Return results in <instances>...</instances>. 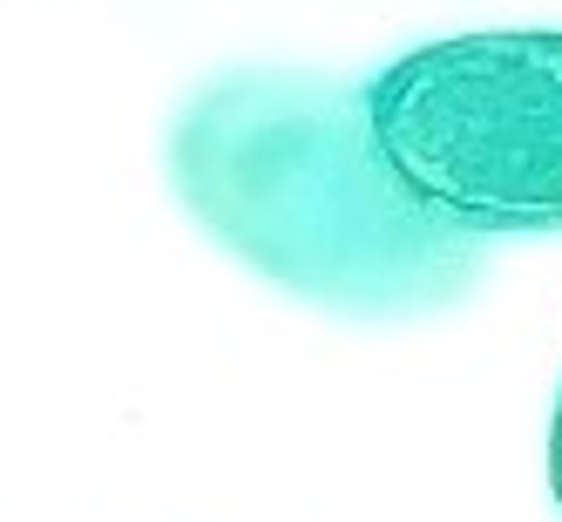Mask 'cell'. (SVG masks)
<instances>
[{
	"label": "cell",
	"instance_id": "2",
	"mask_svg": "<svg viewBox=\"0 0 562 522\" xmlns=\"http://www.w3.org/2000/svg\"><path fill=\"white\" fill-rule=\"evenodd\" d=\"M386 170L468 237L562 231V27L448 34L367 75Z\"/></svg>",
	"mask_w": 562,
	"mask_h": 522
},
{
	"label": "cell",
	"instance_id": "3",
	"mask_svg": "<svg viewBox=\"0 0 562 522\" xmlns=\"http://www.w3.org/2000/svg\"><path fill=\"white\" fill-rule=\"evenodd\" d=\"M549 496L562 515V393H555V414H549Z\"/></svg>",
	"mask_w": 562,
	"mask_h": 522
},
{
	"label": "cell",
	"instance_id": "1",
	"mask_svg": "<svg viewBox=\"0 0 562 522\" xmlns=\"http://www.w3.org/2000/svg\"><path fill=\"white\" fill-rule=\"evenodd\" d=\"M170 190L237 265L326 312H434L481 271V237L434 224L386 170L367 82L217 75L170 123Z\"/></svg>",
	"mask_w": 562,
	"mask_h": 522
}]
</instances>
